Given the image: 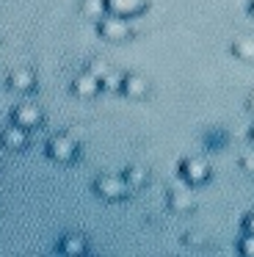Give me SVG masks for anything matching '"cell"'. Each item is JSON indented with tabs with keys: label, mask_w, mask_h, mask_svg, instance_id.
<instances>
[{
	"label": "cell",
	"mask_w": 254,
	"mask_h": 257,
	"mask_svg": "<svg viewBox=\"0 0 254 257\" xmlns=\"http://www.w3.org/2000/svg\"><path fill=\"white\" fill-rule=\"evenodd\" d=\"M94 191H97L102 199L116 202V199H124L130 185H127V180L119 177V174H102V177L94 180Z\"/></svg>",
	"instance_id": "cell-1"
},
{
	"label": "cell",
	"mask_w": 254,
	"mask_h": 257,
	"mask_svg": "<svg viewBox=\"0 0 254 257\" xmlns=\"http://www.w3.org/2000/svg\"><path fill=\"white\" fill-rule=\"evenodd\" d=\"M99 36L108 42H124L133 36V28L127 23V17H116V14H105L99 20Z\"/></svg>",
	"instance_id": "cell-2"
},
{
	"label": "cell",
	"mask_w": 254,
	"mask_h": 257,
	"mask_svg": "<svg viewBox=\"0 0 254 257\" xmlns=\"http://www.w3.org/2000/svg\"><path fill=\"white\" fill-rule=\"evenodd\" d=\"M180 177L185 180L188 185H202L210 180V163L204 161V158H185V161L180 163Z\"/></svg>",
	"instance_id": "cell-3"
},
{
	"label": "cell",
	"mask_w": 254,
	"mask_h": 257,
	"mask_svg": "<svg viewBox=\"0 0 254 257\" xmlns=\"http://www.w3.org/2000/svg\"><path fill=\"white\" fill-rule=\"evenodd\" d=\"M47 155L53 158V161L69 163V161H75V155H77V144L69 139V136L58 133V136H53V139L47 141Z\"/></svg>",
	"instance_id": "cell-4"
},
{
	"label": "cell",
	"mask_w": 254,
	"mask_h": 257,
	"mask_svg": "<svg viewBox=\"0 0 254 257\" xmlns=\"http://www.w3.org/2000/svg\"><path fill=\"white\" fill-rule=\"evenodd\" d=\"M99 89H102V80L91 72H80L72 80V91H75L77 97H83V100H94V97L99 94Z\"/></svg>",
	"instance_id": "cell-5"
},
{
	"label": "cell",
	"mask_w": 254,
	"mask_h": 257,
	"mask_svg": "<svg viewBox=\"0 0 254 257\" xmlns=\"http://www.w3.org/2000/svg\"><path fill=\"white\" fill-rule=\"evenodd\" d=\"M108 6V14H116V17H136V14L147 12V0H105Z\"/></svg>",
	"instance_id": "cell-6"
},
{
	"label": "cell",
	"mask_w": 254,
	"mask_h": 257,
	"mask_svg": "<svg viewBox=\"0 0 254 257\" xmlns=\"http://www.w3.org/2000/svg\"><path fill=\"white\" fill-rule=\"evenodd\" d=\"M42 111H39V105H31V102H25V105H20L14 111V124H20V127L25 130H33L42 124Z\"/></svg>",
	"instance_id": "cell-7"
},
{
	"label": "cell",
	"mask_w": 254,
	"mask_h": 257,
	"mask_svg": "<svg viewBox=\"0 0 254 257\" xmlns=\"http://www.w3.org/2000/svg\"><path fill=\"white\" fill-rule=\"evenodd\" d=\"M0 144H3V150H25L28 144V130L20 127V124H11V127H6L3 133H0Z\"/></svg>",
	"instance_id": "cell-8"
},
{
	"label": "cell",
	"mask_w": 254,
	"mask_h": 257,
	"mask_svg": "<svg viewBox=\"0 0 254 257\" xmlns=\"http://www.w3.org/2000/svg\"><path fill=\"white\" fill-rule=\"evenodd\" d=\"M169 207L174 213H191L196 207V199H193L191 188H174L169 194Z\"/></svg>",
	"instance_id": "cell-9"
},
{
	"label": "cell",
	"mask_w": 254,
	"mask_h": 257,
	"mask_svg": "<svg viewBox=\"0 0 254 257\" xmlns=\"http://www.w3.org/2000/svg\"><path fill=\"white\" fill-rule=\"evenodd\" d=\"M121 91H124L127 97H133V100H141V97L149 94V83H147L144 75L130 72V75H124V86H121Z\"/></svg>",
	"instance_id": "cell-10"
},
{
	"label": "cell",
	"mask_w": 254,
	"mask_h": 257,
	"mask_svg": "<svg viewBox=\"0 0 254 257\" xmlns=\"http://www.w3.org/2000/svg\"><path fill=\"white\" fill-rule=\"evenodd\" d=\"M9 86L14 91H31L33 86H36V75H33V69L20 67V69H14V72L9 75Z\"/></svg>",
	"instance_id": "cell-11"
},
{
	"label": "cell",
	"mask_w": 254,
	"mask_h": 257,
	"mask_svg": "<svg viewBox=\"0 0 254 257\" xmlns=\"http://www.w3.org/2000/svg\"><path fill=\"white\" fill-rule=\"evenodd\" d=\"M232 56L237 61H246V64H254V36H237L232 42Z\"/></svg>",
	"instance_id": "cell-12"
},
{
	"label": "cell",
	"mask_w": 254,
	"mask_h": 257,
	"mask_svg": "<svg viewBox=\"0 0 254 257\" xmlns=\"http://www.w3.org/2000/svg\"><path fill=\"white\" fill-rule=\"evenodd\" d=\"M58 249L64 254H83L86 251V238L83 235H66V238H61Z\"/></svg>",
	"instance_id": "cell-13"
},
{
	"label": "cell",
	"mask_w": 254,
	"mask_h": 257,
	"mask_svg": "<svg viewBox=\"0 0 254 257\" xmlns=\"http://www.w3.org/2000/svg\"><path fill=\"white\" fill-rule=\"evenodd\" d=\"M80 12L86 17H94V20H102L108 14V6H105V0H83L80 3Z\"/></svg>",
	"instance_id": "cell-14"
},
{
	"label": "cell",
	"mask_w": 254,
	"mask_h": 257,
	"mask_svg": "<svg viewBox=\"0 0 254 257\" xmlns=\"http://www.w3.org/2000/svg\"><path fill=\"white\" fill-rule=\"evenodd\" d=\"M124 180H127V185H130V188H141V185H147L149 172L144 166H130L124 172Z\"/></svg>",
	"instance_id": "cell-15"
},
{
	"label": "cell",
	"mask_w": 254,
	"mask_h": 257,
	"mask_svg": "<svg viewBox=\"0 0 254 257\" xmlns=\"http://www.w3.org/2000/svg\"><path fill=\"white\" fill-rule=\"evenodd\" d=\"M121 86H124V75L121 72H113V69H110V72L102 78V89L105 91H121Z\"/></svg>",
	"instance_id": "cell-16"
},
{
	"label": "cell",
	"mask_w": 254,
	"mask_h": 257,
	"mask_svg": "<svg viewBox=\"0 0 254 257\" xmlns=\"http://www.w3.org/2000/svg\"><path fill=\"white\" fill-rule=\"evenodd\" d=\"M237 251H240L243 257H254V232H246L237 240Z\"/></svg>",
	"instance_id": "cell-17"
},
{
	"label": "cell",
	"mask_w": 254,
	"mask_h": 257,
	"mask_svg": "<svg viewBox=\"0 0 254 257\" xmlns=\"http://www.w3.org/2000/svg\"><path fill=\"white\" fill-rule=\"evenodd\" d=\"M240 169L246 174H254V150H248V152L240 155Z\"/></svg>",
	"instance_id": "cell-18"
},
{
	"label": "cell",
	"mask_w": 254,
	"mask_h": 257,
	"mask_svg": "<svg viewBox=\"0 0 254 257\" xmlns=\"http://www.w3.org/2000/svg\"><path fill=\"white\" fill-rule=\"evenodd\" d=\"M88 72H91V75H97V78L102 80L105 75L110 72V69H108V64H102V61H91V67H88Z\"/></svg>",
	"instance_id": "cell-19"
},
{
	"label": "cell",
	"mask_w": 254,
	"mask_h": 257,
	"mask_svg": "<svg viewBox=\"0 0 254 257\" xmlns=\"http://www.w3.org/2000/svg\"><path fill=\"white\" fill-rule=\"evenodd\" d=\"M243 227H246V232H254V213H248V216L243 218Z\"/></svg>",
	"instance_id": "cell-20"
},
{
	"label": "cell",
	"mask_w": 254,
	"mask_h": 257,
	"mask_svg": "<svg viewBox=\"0 0 254 257\" xmlns=\"http://www.w3.org/2000/svg\"><path fill=\"white\" fill-rule=\"evenodd\" d=\"M246 108H248V113H251V116H254V91H251V94H248V100H246Z\"/></svg>",
	"instance_id": "cell-21"
},
{
	"label": "cell",
	"mask_w": 254,
	"mask_h": 257,
	"mask_svg": "<svg viewBox=\"0 0 254 257\" xmlns=\"http://www.w3.org/2000/svg\"><path fill=\"white\" fill-rule=\"evenodd\" d=\"M248 14L254 17V0H248Z\"/></svg>",
	"instance_id": "cell-22"
},
{
	"label": "cell",
	"mask_w": 254,
	"mask_h": 257,
	"mask_svg": "<svg viewBox=\"0 0 254 257\" xmlns=\"http://www.w3.org/2000/svg\"><path fill=\"white\" fill-rule=\"evenodd\" d=\"M248 141H251V144H254V127L248 130Z\"/></svg>",
	"instance_id": "cell-23"
}]
</instances>
